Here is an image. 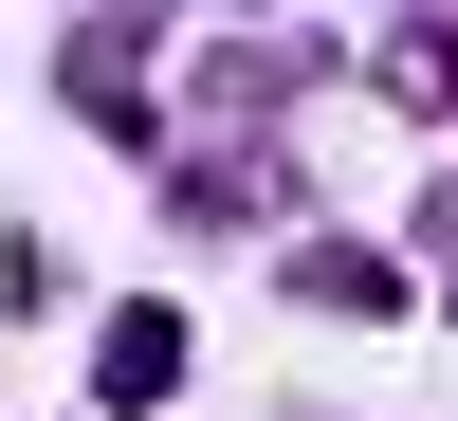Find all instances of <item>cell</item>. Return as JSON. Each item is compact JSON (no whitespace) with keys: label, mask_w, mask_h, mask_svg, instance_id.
Segmentation results:
<instances>
[{"label":"cell","mask_w":458,"mask_h":421,"mask_svg":"<svg viewBox=\"0 0 458 421\" xmlns=\"http://www.w3.org/2000/svg\"><path fill=\"white\" fill-rule=\"evenodd\" d=\"M165 385H183V312H110V349H92V403H129V421H147Z\"/></svg>","instance_id":"obj_1"}]
</instances>
